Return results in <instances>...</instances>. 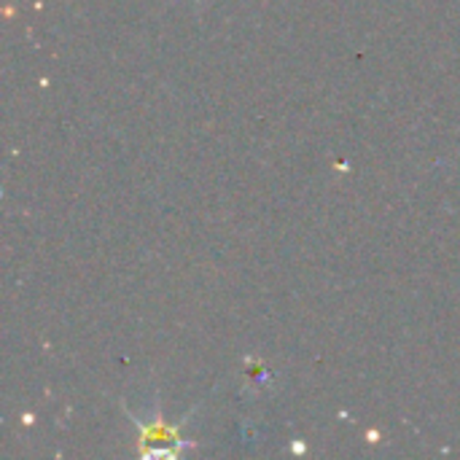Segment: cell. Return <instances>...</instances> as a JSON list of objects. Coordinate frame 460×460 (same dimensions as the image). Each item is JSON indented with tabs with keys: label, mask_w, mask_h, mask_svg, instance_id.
Here are the masks:
<instances>
[{
	"label": "cell",
	"mask_w": 460,
	"mask_h": 460,
	"mask_svg": "<svg viewBox=\"0 0 460 460\" xmlns=\"http://www.w3.org/2000/svg\"><path fill=\"white\" fill-rule=\"evenodd\" d=\"M140 429H143V445H148V442H172V445H178L175 431H172V429H167L164 423H156V426H140Z\"/></svg>",
	"instance_id": "cell-1"
}]
</instances>
